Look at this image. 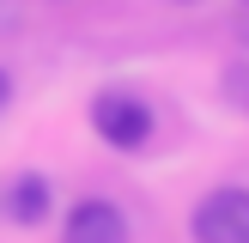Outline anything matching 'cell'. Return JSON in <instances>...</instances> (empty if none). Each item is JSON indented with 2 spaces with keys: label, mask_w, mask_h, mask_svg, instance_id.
<instances>
[{
  "label": "cell",
  "mask_w": 249,
  "mask_h": 243,
  "mask_svg": "<svg viewBox=\"0 0 249 243\" xmlns=\"http://www.w3.org/2000/svg\"><path fill=\"white\" fill-rule=\"evenodd\" d=\"M91 128L104 146H116V152H140L146 140H152V104H146L140 91H128V85H109V91L91 97Z\"/></svg>",
  "instance_id": "cell-1"
},
{
  "label": "cell",
  "mask_w": 249,
  "mask_h": 243,
  "mask_svg": "<svg viewBox=\"0 0 249 243\" xmlns=\"http://www.w3.org/2000/svg\"><path fill=\"white\" fill-rule=\"evenodd\" d=\"M195 243H249V189L243 182H219L195 201L189 213Z\"/></svg>",
  "instance_id": "cell-2"
},
{
  "label": "cell",
  "mask_w": 249,
  "mask_h": 243,
  "mask_svg": "<svg viewBox=\"0 0 249 243\" xmlns=\"http://www.w3.org/2000/svg\"><path fill=\"white\" fill-rule=\"evenodd\" d=\"M61 243H134V225H128V213H122L116 201L85 194V201H73L67 219H61Z\"/></svg>",
  "instance_id": "cell-3"
},
{
  "label": "cell",
  "mask_w": 249,
  "mask_h": 243,
  "mask_svg": "<svg viewBox=\"0 0 249 243\" xmlns=\"http://www.w3.org/2000/svg\"><path fill=\"white\" fill-rule=\"evenodd\" d=\"M49 207H55V189H49V176H36V170H24V176H12L6 189V219L12 225H43Z\"/></svg>",
  "instance_id": "cell-4"
},
{
  "label": "cell",
  "mask_w": 249,
  "mask_h": 243,
  "mask_svg": "<svg viewBox=\"0 0 249 243\" xmlns=\"http://www.w3.org/2000/svg\"><path fill=\"white\" fill-rule=\"evenodd\" d=\"M225 97L237 109H249V61H231V67H225Z\"/></svg>",
  "instance_id": "cell-5"
},
{
  "label": "cell",
  "mask_w": 249,
  "mask_h": 243,
  "mask_svg": "<svg viewBox=\"0 0 249 243\" xmlns=\"http://www.w3.org/2000/svg\"><path fill=\"white\" fill-rule=\"evenodd\" d=\"M6 97H12V79H6V67H0V109H6Z\"/></svg>",
  "instance_id": "cell-6"
},
{
  "label": "cell",
  "mask_w": 249,
  "mask_h": 243,
  "mask_svg": "<svg viewBox=\"0 0 249 243\" xmlns=\"http://www.w3.org/2000/svg\"><path fill=\"white\" fill-rule=\"evenodd\" d=\"M243 43H249V18H243Z\"/></svg>",
  "instance_id": "cell-7"
},
{
  "label": "cell",
  "mask_w": 249,
  "mask_h": 243,
  "mask_svg": "<svg viewBox=\"0 0 249 243\" xmlns=\"http://www.w3.org/2000/svg\"><path fill=\"white\" fill-rule=\"evenodd\" d=\"M182 6H195V0H182Z\"/></svg>",
  "instance_id": "cell-8"
},
{
  "label": "cell",
  "mask_w": 249,
  "mask_h": 243,
  "mask_svg": "<svg viewBox=\"0 0 249 243\" xmlns=\"http://www.w3.org/2000/svg\"><path fill=\"white\" fill-rule=\"evenodd\" d=\"M243 6H249V0H243Z\"/></svg>",
  "instance_id": "cell-9"
}]
</instances>
